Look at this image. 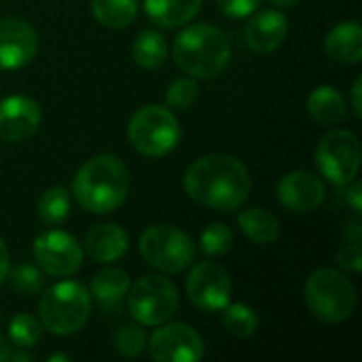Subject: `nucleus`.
I'll return each instance as SVG.
<instances>
[{"label": "nucleus", "instance_id": "obj_32", "mask_svg": "<svg viewBox=\"0 0 362 362\" xmlns=\"http://www.w3.org/2000/svg\"><path fill=\"white\" fill-rule=\"evenodd\" d=\"M216 4H218L221 13H225L233 19H244L259 8L261 0H216Z\"/></svg>", "mask_w": 362, "mask_h": 362}, {"label": "nucleus", "instance_id": "obj_17", "mask_svg": "<svg viewBox=\"0 0 362 362\" xmlns=\"http://www.w3.org/2000/svg\"><path fill=\"white\" fill-rule=\"evenodd\" d=\"M288 34V19L280 11H263L246 25V42L257 53L276 51Z\"/></svg>", "mask_w": 362, "mask_h": 362}, {"label": "nucleus", "instance_id": "obj_24", "mask_svg": "<svg viewBox=\"0 0 362 362\" xmlns=\"http://www.w3.org/2000/svg\"><path fill=\"white\" fill-rule=\"evenodd\" d=\"M134 62L144 70H157L168 57L165 38L155 30H142L134 40Z\"/></svg>", "mask_w": 362, "mask_h": 362}, {"label": "nucleus", "instance_id": "obj_30", "mask_svg": "<svg viewBox=\"0 0 362 362\" xmlns=\"http://www.w3.org/2000/svg\"><path fill=\"white\" fill-rule=\"evenodd\" d=\"M197 93H199V87H197V83L193 81V76L176 78V81H172L170 87H168L165 102H168L170 108L185 110V108H189V106L197 100Z\"/></svg>", "mask_w": 362, "mask_h": 362}, {"label": "nucleus", "instance_id": "obj_3", "mask_svg": "<svg viewBox=\"0 0 362 362\" xmlns=\"http://www.w3.org/2000/svg\"><path fill=\"white\" fill-rule=\"evenodd\" d=\"M172 51L176 66L193 78H214L231 59L227 34L210 23H193L185 28L176 36Z\"/></svg>", "mask_w": 362, "mask_h": 362}, {"label": "nucleus", "instance_id": "obj_36", "mask_svg": "<svg viewBox=\"0 0 362 362\" xmlns=\"http://www.w3.org/2000/svg\"><path fill=\"white\" fill-rule=\"evenodd\" d=\"M344 233H346V238H348L350 242H361L362 225L358 223V221H350V223H348V227L344 229Z\"/></svg>", "mask_w": 362, "mask_h": 362}, {"label": "nucleus", "instance_id": "obj_6", "mask_svg": "<svg viewBox=\"0 0 362 362\" xmlns=\"http://www.w3.org/2000/svg\"><path fill=\"white\" fill-rule=\"evenodd\" d=\"M127 136L140 155L165 157L180 142V123L170 108L148 104L132 115Z\"/></svg>", "mask_w": 362, "mask_h": 362}, {"label": "nucleus", "instance_id": "obj_12", "mask_svg": "<svg viewBox=\"0 0 362 362\" xmlns=\"http://www.w3.org/2000/svg\"><path fill=\"white\" fill-rule=\"evenodd\" d=\"M146 346L157 362H199L206 352L202 335L185 322L159 325Z\"/></svg>", "mask_w": 362, "mask_h": 362}, {"label": "nucleus", "instance_id": "obj_4", "mask_svg": "<svg viewBox=\"0 0 362 362\" xmlns=\"http://www.w3.org/2000/svg\"><path fill=\"white\" fill-rule=\"evenodd\" d=\"M40 325L59 337L78 333L91 314L89 291L74 280H64L45 291L38 303Z\"/></svg>", "mask_w": 362, "mask_h": 362}, {"label": "nucleus", "instance_id": "obj_22", "mask_svg": "<svg viewBox=\"0 0 362 362\" xmlns=\"http://www.w3.org/2000/svg\"><path fill=\"white\" fill-rule=\"evenodd\" d=\"M238 223L242 227V231L248 235V240H252L255 244H274L280 238V221L276 214H272L265 208H248L244 212H240Z\"/></svg>", "mask_w": 362, "mask_h": 362}, {"label": "nucleus", "instance_id": "obj_13", "mask_svg": "<svg viewBox=\"0 0 362 362\" xmlns=\"http://www.w3.org/2000/svg\"><path fill=\"white\" fill-rule=\"evenodd\" d=\"M276 195H278V202L288 212L308 214L322 206L327 197V189L318 174L310 170H295L280 178L276 187Z\"/></svg>", "mask_w": 362, "mask_h": 362}, {"label": "nucleus", "instance_id": "obj_2", "mask_svg": "<svg viewBox=\"0 0 362 362\" xmlns=\"http://www.w3.org/2000/svg\"><path fill=\"white\" fill-rule=\"evenodd\" d=\"M72 193L78 206L91 214L115 212L127 199L129 172L117 155H95L78 168Z\"/></svg>", "mask_w": 362, "mask_h": 362}, {"label": "nucleus", "instance_id": "obj_9", "mask_svg": "<svg viewBox=\"0 0 362 362\" xmlns=\"http://www.w3.org/2000/svg\"><path fill=\"white\" fill-rule=\"evenodd\" d=\"M316 168L337 187L356 178L361 168V140L354 132L333 129L316 146Z\"/></svg>", "mask_w": 362, "mask_h": 362}, {"label": "nucleus", "instance_id": "obj_10", "mask_svg": "<svg viewBox=\"0 0 362 362\" xmlns=\"http://www.w3.org/2000/svg\"><path fill=\"white\" fill-rule=\"evenodd\" d=\"M83 246L74 235L66 231L51 229L34 240V259L38 267L49 276L66 278L76 274L83 265Z\"/></svg>", "mask_w": 362, "mask_h": 362}, {"label": "nucleus", "instance_id": "obj_21", "mask_svg": "<svg viewBox=\"0 0 362 362\" xmlns=\"http://www.w3.org/2000/svg\"><path fill=\"white\" fill-rule=\"evenodd\" d=\"M129 286H132V282H129V276H127L125 269L106 267V269H102V272H98L93 276L91 295L104 310H112L127 295Z\"/></svg>", "mask_w": 362, "mask_h": 362}, {"label": "nucleus", "instance_id": "obj_39", "mask_svg": "<svg viewBox=\"0 0 362 362\" xmlns=\"http://www.w3.org/2000/svg\"><path fill=\"white\" fill-rule=\"evenodd\" d=\"M274 6H293L295 2H299V0H269Z\"/></svg>", "mask_w": 362, "mask_h": 362}, {"label": "nucleus", "instance_id": "obj_34", "mask_svg": "<svg viewBox=\"0 0 362 362\" xmlns=\"http://www.w3.org/2000/svg\"><path fill=\"white\" fill-rule=\"evenodd\" d=\"M350 187L346 189V204L356 212V214H361L362 212V185L361 182H354V180H350L348 182Z\"/></svg>", "mask_w": 362, "mask_h": 362}, {"label": "nucleus", "instance_id": "obj_7", "mask_svg": "<svg viewBox=\"0 0 362 362\" xmlns=\"http://www.w3.org/2000/svg\"><path fill=\"white\" fill-rule=\"evenodd\" d=\"M178 288L163 276H142L127 291L132 318L142 327H159L178 310Z\"/></svg>", "mask_w": 362, "mask_h": 362}, {"label": "nucleus", "instance_id": "obj_26", "mask_svg": "<svg viewBox=\"0 0 362 362\" xmlns=\"http://www.w3.org/2000/svg\"><path fill=\"white\" fill-rule=\"evenodd\" d=\"M223 316V325L227 329V333H231L233 337H250L255 335L257 327H259V316L255 314V310L250 305L244 303H229Z\"/></svg>", "mask_w": 362, "mask_h": 362}, {"label": "nucleus", "instance_id": "obj_8", "mask_svg": "<svg viewBox=\"0 0 362 362\" xmlns=\"http://www.w3.org/2000/svg\"><path fill=\"white\" fill-rule=\"evenodd\" d=\"M138 248L142 259L163 274H180L195 259L193 240L172 225L148 227L140 235Z\"/></svg>", "mask_w": 362, "mask_h": 362}, {"label": "nucleus", "instance_id": "obj_11", "mask_svg": "<svg viewBox=\"0 0 362 362\" xmlns=\"http://www.w3.org/2000/svg\"><path fill=\"white\" fill-rule=\"evenodd\" d=\"M187 297L199 312H223L231 299V278L212 261L197 263L187 276Z\"/></svg>", "mask_w": 362, "mask_h": 362}, {"label": "nucleus", "instance_id": "obj_40", "mask_svg": "<svg viewBox=\"0 0 362 362\" xmlns=\"http://www.w3.org/2000/svg\"><path fill=\"white\" fill-rule=\"evenodd\" d=\"M49 361H68V356H64V354H53Z\"/></svg>", "mask_w": 362, "mask_h": 362}, {"label": "nucleus", "instance_id": "obj_25", "mask_svg": "<svg viewBox=\"0 0 362 362\" xmlns=\"http://www.w3.org/2000/svg\"><path fill=\"white\" fill-rule=\"evenodd\" d=\"M36 212L47 225H62L70 214V193L64 187L47 189L36 204Z\"/></svg>", "mask_w": 362, "mask_h": 362}, {"label": "nucleus", "instance_id": "obj_27", "mask_svg": "<svg viewBox=\"0 0 362 362\" xmlns=\"http://www.w3.org/2000/svg\"><path fill=\"white\" fill-rule=\"evenodd\" d=\"M40 335H42V325L30 314H17L8 325V339L19 350L36 346Z\"/></svg>", "mask_w": 362, "mask_h": 362}, {"label": "nucleus", "instance_id": "obj_16", "mask_svg": "<svg viewBox=\"0 0 362 362\" xmlns=\"http://www.w3.org/2000/svg\"><path fill=\"white\" fill-rule=\"evenodd\" d=\"M129 250V235L119 225H95L83 242V252L95 263H115Z\"/></svg>", "mask_w": 362, "mask_h": 362}, {"label": "nucleus", "instance_id": "obj_35", "mask_svg": "<svg viewBox=\"0 0 362 362\" xmlns=\"http://www.w3.org/2000/svg\"><path fill=\"white\" fill-rule=\"evenodd\" d=\"M361 89H362V78H356V81H354V85H352V108H354V115H356V117H362Z\"/></svg>", "mask_w": 362, "mask_h": 362}, {"label": "nucleus", "instance_id": "obj_15", "mask_svg": "<svg viewBox=\"0 0 362 362\" xmlns=\"http://www.w3.org/2000/svg\"><path fill=\"white\" fill-rule=\"evenodd\" d=\"M42 121V110L28 95H8L0 100V138L19 142L36 134Z\"/></svg>", "mask_w": 362, "mask_h": 362}, {"label": "nucleus", "instance_id": "obj_28", "mask_svg": "<svg viewBox=\"0 0 362 362\" xmlns=\"http://www.w3.org/2000/svg\"><path fill=\"white\" fill-rule=\"evenodd\" d=\"M233 244V233L227 225L223 223H212L202 231L199 246L206 257H221L225 255Z\"/></svg>", "mask_w": 362, "mask_h": 362}, {"label": "nucleus", "instance_id": "obj_23", "mask_svg": "<svg viewBox=\"0 0 362 362\" xmlns=\"http://www.w3.org/2000/svg\"><path fill=\"white\" fill-rule=\"evenodd\" d=\"M93 17L106 28H127L136 21L140 13L138 0H91Z\"/></svg>", "mask_w": 362, "mask_h": 362}, {"label": "nucleus", "instance_id": "obj_14", "mask_svg": "<svg viewBox=\"0 0 362 362\" xmlns=\"http://www.w3.org/2000/svg\"><path fill=\"white\" fill-rule=\"evenodd\" d=\"M38 51L36 30L15 17L0 19V70H17L28 66Z\"/></svg>", "mask_w": 362, "mask_h": 362}, {"label": "nucleus", "instance_id": "obj_20", "mask_svg": "<svg viewBox=\"0 0 362 362\" xmlns=\"http://www.w3.org/2000/svg\"><path fill=\"white\" fill-rule=\"evenodd\" d=\"M308 112L320 125H337L348 115L346 98L339 89L331 85H320L308 98Z\"/></svg>", "mask_w": 362, "mask_h": 362}, {"label": "nucleus", "instance_id": "obj_18", "mask_svg": "<svg viewBox=\"0 0 362 362\" xmlns=\"http://www.w3.org/2000/svg\"><path fill=\"white\" fill-rule=\"evenodd\" d=\"M327 55L339 64H358L362 59V28L358 21L337 23L325 40Z\"/></svg>", "mask_w": 362, "mask_h": 362}, {"label": "nucleus", "instance_id": "obj_37", "mask_svg": "<svg viewBox=\"0 0 362 362\" xmlns=\"http://www.w3.org/2000/svg\"><path fill=\"white\" fill-rule=\"evenodd\" d=\"M6 274H8V250L0 238V284L6 280Z\"/></svg>", "mask_w": 362, "mask_h": 362}, {"label": "nucleus", "instance_id": "obj_38", "mask_svg": "<svg viewBox=\"0 0 362 362\" xmlns=\"http://www.w3.org/2000/svg\"><path fill=\"white\" fill-rule=\"evenodd\" d=\"M11 358V350H8V344H6V339L0 335V362H6Z\"/></svg>", "mask_w": 362, "mask_h": 362}, {"label": "nucleus", "instance_id": "obj_5", "mask_svg": "<svg viewBox=\"0 0 362 362\" xmlns=\"http://www.w3.org/2000/svg\"><path fill=\"white\" fill-rule=\"evenodd\" d=\"M303 295L310 312L329 325L346 322L356 308L354 284L341 272L331 267H322L310 274Z\"/></svg>", "mask_w": 362, "mask_h": 362}, {"label": "nucleus", "instance_id": "obj_1", "mask_svg": "<svg viewBox=\"0 0 362 362\" xmlns=\"http://www.w3.org/2000/svg\"><path fill=\"white\" fill-rule=\"evenodd\" d=\"M187 195L199 206L231 212L246 204L250 195L248 168L233 155H206L193 161L182 178Z\"/></svg>", "mask_w": 362, "mask_h": 362}, {"label": "nucleus", "instance_id": "obj_29", "mask_svg": "<svg viewBox=\"0 0 362 362\" xmlns=\"http://www.w3.org/2000/svg\"><path fill=\"white\" fill-rule=\"evenodd\" d=\"M146 341L148 337L142 325H125L115 333V339H112L115 350L125 358H136L146 348Z\"/></svg>", "mask_w": 362, "mask_h": 362}, {"label": "nucleus", "instance_id": "obj_19", "mask_svg": "<svg viewBox=\"0 0 362 362\" xmlns=\"http://www.w3.org/2000/svg\"><path fill=\"white\" fill-rule=\"evenodd\" d=\"M202 6V0H144V11L153 23L174 30L189 23Z\"/></svg>", "mask_w": 362, "mask_h": 362}, {"label": "nucleus", "instance_id": "obj_31", "mask_svg": "<svg viewBox=\"0 0 362 362\" xmlns=\"http://www.w3.org/2000/svg\"><path fill=\"white\" fill-rule=\"evenodd\" d=\"M11 284L17 293L21 295H36L42 284H45V278H42V269H36L34 265H19L13 274H11Z\"/></svg>", "mask_w": 362, "mask_h": 362}, {"label": "nucleus", "instance_id": "obj_33", "mask_svg": "<svg viewBox=\"0 0 362 362\" xmlns=\"http://www.w3.org/2000/svg\"><path fill=\"white\" fill-rule=\"evenodd\" d=\"M337 263H339V267L358 274L362 269L361 242H350L348 246H344V248L337 252Z\"/></svg>", "mask_w": 362, "mask_h": 362}]
</instances>
